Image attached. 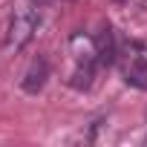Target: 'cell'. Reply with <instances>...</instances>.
<instances>
[{"label": "cell", "mask_w": 147, "mask_h": 147, "mask_svg": "<svg viewBox=\"0 0 147 147\" xmlns=\"http://www.w3.org/2000/svg\"><path fill=\"white\" fill-rule=\"evenodd\" d=\"M38 26H40V12L35 9V6H23V9H18L15 15H12V20H9V32H6V46L9 49H23L32 38H35V32H38Z\"/></svg>", "instance_id": "obj_1"}, {"label": "cell", "mask_w": 147, "mask_h": 147, "mask_svg": "<svg viewBox=\"0 0 147 147\" xmlns=\"http://www.w3.org/2000/svg\"><path fill=\"white\" fill-rule=\"evenodd\" d=\"M46 81H49V61H46V58H35V61L26 66V72H23L20 87H23V92L38 95V92L46 87Z\"/></svg>", "instance_id": "obj_2"}, {"label": "cell", "mask_w": 147, "mask_h": 147, "mask_svg": "<svg viewBox=\"0 0 147 147\" xmlns=\"http://www.w3.org/2000/svg\"><path fill=\"white\" fill-rule=\"evenodd\" d=\"M124 81L130 84V87H136V90H147V58L144 55H136V58H130L127 63H124Z\"/></svg>", "instance_id": "obj_3"}, {"label": "cell", "mask_w": 147, "mask_h": 147, "mask_svg": "<svg viewBox=\"0 0 147 147\" xmlns=\"http://www.w3.org/2000/svg\"><path fill=\"white\" fill-rule=\"evenodd\" d=\"M92 75H95V61H75V72H72L69 84L75 90H90L92 87Z\"/></svg>", "instance_id": "obj_4"}, {"label": "cell", "mask_w": 147, "mask_h": 147, "mask_svg": "<svg viewBox=\"0 0 147 147\" xmlns=\"http://www.w3.org/2000/svg\"><path fill=\"white\" fill-rule=\"evenodd\" d=\"M118 3H130V0H118Z\"/></svg>", "instance_id": "obj_5"}]
</instances>
